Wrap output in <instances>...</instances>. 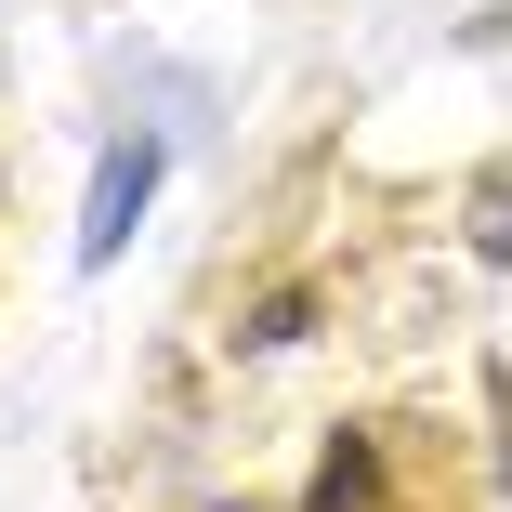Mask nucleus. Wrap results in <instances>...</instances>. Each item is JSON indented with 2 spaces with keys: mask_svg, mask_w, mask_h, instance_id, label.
Listing matches in <instances>:
<instances>
[{
  "mask_svg": "<svg viewBox=\"0 0 512 512\" xmlns=\"http://www.w3.org/2000/svg\"><path fill=\"white\" fill-rule=\"evenodd\" d=\"M145 197H158V145H106V171H92V211H79V263H119L132 224H145Z\"/></svg>",
  "mask_w": 512,
  "mask_h": 512,
  "instance_id": "1",
  "label": "nucleus"
},
{
  "mask_svg": "<svg viewBox=\"0 0 512 512\" xmlns=\"http://www.w3.org/2000/svg\"><path fill=\"white\" fill-rule=\"evenodd\" d=\"M302 512H381V447L342 434V447L316 460V486H302Z\"/></svg>",
  "mask_w": 512,
  "mask_h": 512,
  "instance_id": "2",
  "label": "nucleus"
},
{
  "mask_svg": "<svg viewBox=\"0 0 512 512\" xmlns=\"http://www.w3.org/2000/svg\"><path fill=\"white\" fill-rule=\"evenodd\" d=\"M473 250H486V263H512V171H486V184H473Z\"/></svg>",
  "mask_w": 512,
  "mask_h": 512,
  "instance_id": "3",
  "label": "nucleus"
}]
</instances>
